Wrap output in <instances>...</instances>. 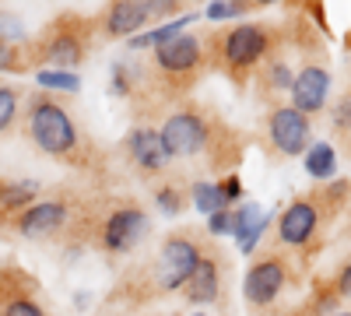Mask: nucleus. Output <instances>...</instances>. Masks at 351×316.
<instances>
[{"label":"nucleus","instance_id":"2","mask_svg":"<svg viewBox=\"0 0 351 316\" xmlns=\"http://www.w3.org/2000/svg\"><path fill=\"white\" fill-rule=\"evenodd\" d=\"M162 137V148H165V158H186V155H197L211 145V130H208V120L200 117L197 109H180L162 123L158 130Z\"/></svg>","mask_w":351,"mask_h":316},{"label":"nucleus","instance_id":"18","mask_svg":"<svg viewBox=\"0 0 351 316\" xmlns=\"http://www.w3.org/2000/svg\"><path fill=\"white\" fill-rule=\"evenodd\" d=\"M302 162H306V172H309L313 180H330L334 172H337V151L330 145H324V141L309 145L306 155H302Z\"/></svg>","mask_w":351,"mask_h":316},{"label":"nucleus","instance_id":"4","mask_svg":"<svg viewBox=\"0 0 351 316\" xmlns=\"http://www.w3.org/2000/svg\"><path fill=\"white\" fill-rule=\"evenodd\" d=\"M263 53H267V28L263 25H239L232 28L225 39V67L232 71V77H246V71H253Z\"/></svg>","mask_w":351,"mask_h":316},{"label":"nucleus","instance_id":"11","mask_svg":"<svg viewBox=\"0 0 351 316\" xmlns=\"http://www.w3.org/2000/svg\"><path fill=\"white\" fill-rule=\"evenodd\" d=\"M319 228V208L313 200H291L278 221V239L285 246H306Z\"/></svg>","mask_w":351,"mask_h":316},{"label":"nucleus","instance_id":"35","mask_svg":"<svg viewBox=\"0 0 351 316\" xmlns=\"http://www.w3.org/2000/svg\"><path fill=\"white\" fill-rule=\"evenodd\" d=\"M197 316H204V313H197Z\"/></svg>","mask_w":351,"mask_h":316},{"label":"nucleus","instance_id":"14","mask_svg":"<svg viewBox=\"0 0 351 316\" xmlns=\"http://www.w3.org/2000/svg\"><path fill=\"white\" fill-rule=\"evenodd\" d=\"M152 18V4H137V0H120V4H109L102 14V25L112 39H134V32H141V25Z\"/></svg>","mask_w":351,"mask_h":316},{"label":"nucleus","instance_id":"1","mask_svg":"<svg viewBox=\"0 0 351 316\" xmlns=\"http://www.w3.org/2000/svg\"><path fill=\"white\" fill-rule=\"evenodd\" d=\"M28 134L46 155L74 158L77 151V127L71 120V112L43 92L28 99Z\"/></svg>","mask_w":351,"mask_h":316},{"label":"nucleus","instance_id":"8","mask_svg":"<svg viewBox=\"0 0 351 316\" xmlns=\"http://www.w3.org/2000/svg\"><path fill=\"white\" fill-rule=\"evenodd\" d=\"M71 18H64L60 25H53V32L43 39V60L53 64V71H64V67H77L84 64V36L77 32V28H67Z\"/></svg>","mask_w":351,"mask_h":316},{"label":"nucleus","instance_id":"19","mask_svg":"<svg viewBox=\"0 0 351 316\" xmlns=\"http://www.w3.org/2000/svg\"><path fill=\"white\" fill-rule=\"evenodd\" d=\"M190 200H193V208H197L200 215H208V218H211V215H218V211H228L221 186H218V183H208V180L193 183V190H190Z\"/></svg>","mask_w":351,"mask_h":316},{"label":"nucleus","instance_id":"10","mask_svg":"<svg viewBox=\"0 0 351 316\" xmlns=\"http://www.w3.org/2000/svg\"><path fill=\"white\" fill-rule=\"evenodd\" d=\"M14 225H18V232H21L25 239L56 236V232L67 225V204H64V200H39V204L25 208Z\"/></svg>","mask_w":351,"mask_h":316},{"label":"nucleus","instance_id":"27","mask_svg":"<svg viewBox=\"0 0 351 316\" xmlns=\"http://www.w3.org/2000/svg\"><path fill=\"white\" fill-rule=\"evenodd\" d=\"M0 71H28L25 56L18 53L14 42H0Z\"/></svg>","mask_w":351,"mask_h":316},{"label":"nucleus","instance_id":"25","mask_svg":"<svg viewBox=\"0 0 351 316\" xmlns=\"http://www.w3.org/2000/svg\"><path fill=\"white\" fill-rule=\"evenodd\" d=\"M25 39V25L18 14L0 11V42H21Z\"/></svg>","mask_w":351,"mask_h":316},{"label":"nucleus","instance_id":"16","mask_svg":"<svg viewBox=\"0 0 351 316\" xmlns=\"http://www.w3.org/2000/svg\"><path fill=\"white\" fill-rule=\"evenodd\" d=\"M271 225V215H263L256 200H250V204H243L236 215H232V236L239 239V250L243 253H253V246L260 243L263 228Z\"/></svg>","mask_w":351,"mask_h":316},{"label":"nucleus","instance_id":"29","mask_svg":"<svg viewBox=\"0 0 351 316\" xmlns=\"http://www.w3.org/2000/svg\"><path fill=\"white\" fill-rule=\"evenodd\" d=\"M208 232L211 236H232V211H218L208 218Z\"/></svg>","mask_w":351,"mask_h":316},{"label":"nucleus","instance_id":"31","mask_svg":"<svg viewBox=\"0 0 351 316\" xmlns=\"http://www.w3.org/2000/svg\"><path fill=\"white\" fill-rule=\"evenodd\" d=\"M112 92L116 95H130V77H127V67L123 64L112 67Z\"/></svg>","mask_w":351,"mask_h":316},{"label":"nucleus","instance_id":"20","mask_svg":"<svg viewBox=\"0 0 351 316\" xmlns=\"http://www.w3.org/2000/svg\"><path fill=\"white\" fill-rule=\"evenodd\" d=\"M32 197L36 183H0V208L4 211H25Z\"/></svg>","mask_w":351,"mask_h":316},{"label":"nucleus","instance_id":"5","mask_svg":"<svg viewBox=\"0 0 351 316\" xmlns=\"http://www.w3.org/2000/svg\"><path fill=\"white\" fill-rule=\"evenodd\" d=\"M144 232H148V215H144L141 208H116L102 228H99V239H102V250L109 253H130Z\"/></svg>","mask_w":351,"mask_h":316},{"label":"nucleus","instance_id":"24","mask_svg":"<svg viewBox=\"0 0 351 316\" xmlns=\"http://www.w3.org/2000/svg\"><path fill=\"white\" fill-rule=\"evenodd\" d=\"M0 316H46L43 306L36 299H28V295H14L4 302V309H0Z\"/></svg>","mask_w":351,"mask_h":316},{"label":"nucleus","instance_id":"21","mask_svg":"<svg viewBox=\"0 0 351 316\" xmlns=\"http://www.w3.org/2000/svg\"><path fill=\"white\" fill-rule=\"evenodd\" d=\"M36 81L43 84V88H53V92H77L81 88L74 71H39Z\"/></svg>","mask_w":351,"mask_h":316},{"label":"nucleus","instance_id":"34","mask_svg":"<svg viewBox=\"0 0 351 316\" xmlns=\"http://www.w3.org/2000/svg\"><path fill=\"white\" fill-rule=\"evenodd\" d=\"M337 316H351V313H337Z\"/></svg>","mask_w":351,"mask_h":316},{"label":"nucleus","instance_id":"9","mask_svg":"<svg viewBox=\"0 0 351 316\" xmlns=\"http://www.w3.org/2000/svg\"><path fill=\"white\" fill-rule=\"evenodd\" d=\"M285 281H288V271H285V260H278V256H267V260H260L246 271V284H243V292L253 306H271L281 289H285Z\"/></svg>","mask_w":351,"mask_h":316},{"label":"nucleus","instance_id":"12","mask_svg":"<svg viewBox=\"0 0 351 316\" xmlns=\"http://www.w3.org/2000/svg\"><path fill=\"white\" fill-rule=\"evenodd\" d=\"M200 39L197 36H180V39H172L165 46L155 49V64L162 74H172V77H183V74H193L197 64H200Z\"/></svg>","mask_w":351,"mask_h":316},{"label":"nucleus","instance_id":"28","mask_svg":"<svg viewBox=\"0 0 351 316\" xmlns=\"http://www.w3.org/2000/svg\"><path fill=\"white\" fill-rule=\"evenodd\" d=\"M158 208L162 211H169V215H180L186 204H183V193L176 190V186H165V190H158Z\"/></svg>","mask_w":351,"mask_h":316},{"label":"nucleus","instance_id":"15","mask_svg":"<svg viewBox=\"0 0 351 316\" xmlns=\"http://www.w3.org/2000/svg\"><path fill=\"white\" fill-rule=\"evenodd\" d=\"M218 284H221V278H218V260H215L211 253H204L200 260H197V267H193V274H190L186 284H183V295H186V302H193V306L215 302V299H218Z\"/></svg>","mask_w":351,"mask_h":316},{"label":"nucleus","instance_id":"6","mask_svg":"<svg viewBox=\"0 0 351 316\" xmlns=\"http://www.w3.org/2000/svg\"><path fill=\"white\" fill-rule=\"evenodd\" d=\"M271 145L288 155V158H295V155H306L309 148V117H302L299 109H291V106H278L271 112Z\"/></svg>","mask_w":351,"mask_h":316},{"label":"nucleus","instance_id":"32","mask_svg":"<svg viewBox=\"0 0 351 316\" xmlns=\"http://www.w3.org/2000/svg\"><path fill=\"white\" fill-rule=\"evenodd\" d=\"M221 186V193H225V204H232V200H239L243 197V183H239V176H228L225 183H218Z\"/></svg>","mask_w":351,"mask_h":316},{"label":"nucleus","instance_id":"17","mask_svg":"<svg viewBox=\"0 0 351 316\" xmlns=\"http://www.w3.org/2000/svg\"><path fill=\"white\" fill-rule=\"evenodd\" d=\"M197 21V14H180V18H172V21H165V25H158L155 32H141V36H134V39H127V46L130 49H144V46H165V42H172V39H180L183 36V28L186 25H193Z\"/></svg>","mask_w":351,"mask_h":316},{"label":"nucleus","instance_id":"3","mask_svg":"<svg viewBox=\"0 0 351 316\" xmlns=\"http://www.w3.org/2000/svg\"><path fill=\"white\" fill-rule=\"evenodd\" d=\"M204 256V250L190 239V236H169L162 243V253H158V289H183L186 278L193 274L197 260Z\"/></svg>","mask_w":351,"mask_h":316},{"label":"nucleus","instance_id":"23","mask_svg":"<svg viewBox=\"0 0 351 316\" xmlns=\"http://www.w3.org/2000/svg\"><path fill=\"white\" fill-rule=\"evenodd\" d=\"M263 74H267V88L271 92H291V81H295V77H291L285 60H271Z\"/></svg>","mask_w":351,"mask_h":316},{"label":"nucleus","instance_id":"7","mask_svg":"<svg viewBox=\"0 0 351 316\" xmlns=\"http://www.w3.org/2000/svg\"><path fill=\"white\" fill-rule=\"evenodd\" d=\"M327 95H330V74L319 64H306L291 81V109H299L302 117H313V112L324 109Z\"/></svg>","mask_w":351,"mask_h":316},{"label":"nucleus","instance_id":"26","mask_svg":"<svg viewBox=\"0 0 351 316\" xmlns=\"http://www.w3.org/2000/svg\"><path fill=\"white\" fill-rule=\"evenodd\" d=\"M246 11H250V4H239V0H232V4L218 0V4H211L204 14H208L211 21H225V18H236V14H246Z\"/></svg>","mask_w":351,"mask_h":316},{"label":"nucleus","instance_id":"30","mask_svg":"<svg viewBox=\"0 0 351 316\" xmlns=\"http://www.w3.org/2000/svg\"><path fill=\"white\" fill-rule=\"evenodd\" d=\"M334 127L337 130H351V95L341 99V106L334 109Z\"/></svg>","mask_w":351,"mask_h":316},{"label":"nucleus","instance_id":"33","mask_svg":"<svg viewBox=\"0 0 351 316\" xmlns=\"http://www.w3.org/2000/svg\"><path fill=\"white\" fill-rule=\"evenodd\" d=\"M337 295H351V264L341 271V278H337Z\"/></svg>","mask_w":351,"mask_h":316},{"label":"nucleus","instance_id":"13","mask_svg":"<svg viewBox=\"0 0 351 316\" xmlns=\"http://www.w3.org/2000/svg\"><path fill=\"white\" fill-rule=\"evenodd\" d=\"M127 155L144 172H162L165 162H169L165 158V148H162V137L152 127H137V130L127 134Z\"/></svg>","mask_w":351,"mask_h":316},{"label":"nucleus","instance_id":"22","mask_svg":"<svg viewBox=\"0 0 351 316\" xmlns=\"http://www.w3.org/2000/svg\"><path fill=\"white\" fill-rule=\"evenodd\" d=\"M18 120V88L0 84V134H8Z\"/></svg>","mask_w":351,"mask_h":316}]
</instances>
